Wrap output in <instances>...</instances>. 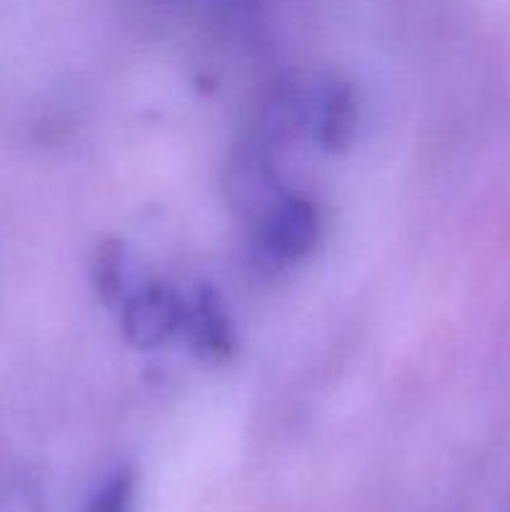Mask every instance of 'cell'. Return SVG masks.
<instances>
[{"label":"cell","mask_w":510,"mask_h":512,"mask_svg":"<svg viewBox=\"0 0 510 512\" xmlns=\"http://www.w3.org/2000/svg\"><path fill=\"white\" fill-rule=\"evenodd\" d=\"M320 240L318 208L303 195L283 193L258 218V248L270 263L295 265Z\"/></svg>","instance_id":"6da1fadb"},{"label":"cell","mask_w":510,"mask_h":512,"mask_svg":"<svg viewBox=\"0 0 510 512\" xmlns=\"http://www.w3.org/2000/svg\"><path fill=\"white\" fill-rule=\"evenodd\" d=\"M183 295L163 280L138 285L120 303L123 338L138 350H155L180 335Z\"/></svg>","instance_id":"7a4b0ae2"},{"label":"cell","mask_w":510,"mask_h":512,"mask_svg":"<svg viewBox=\"0 0 510 512\" xmlns=\"http://www.w3.org/2000/svg\"><path fill=\"white\" fill-rule=\"evenodd\" d=\"M180 335L198 358L208 363H225L235 355L238 338L230 310L213 285H195L183 295V318Z\"/></svg>","instance_id":"3957f363"},{"label":"cell","mask_w":510,"mask_h":512,"mask_svg":"<svg viewBox=\"0 0 510 512\" xmlns=\"http://www.w3.org/2000/svg\"><path fill=\"white\" fill-rule=\"evenodd\" d=\"M303 120L323 150L340 153L348 148L358 130V98L348 80L340 75L318 80L303 103Z\"/></svg>","instance_id":"277c9868"},{"label":"cell","mask_w":510,"mask_h":512,"mask_svg":"<svg viewBox=\"0 0 510 512\" xmlns=\"http://www.w3.org/2000/svg\"><path fill=\"white\" fill-rule=\"evenodd\" d=\"M90 280H93V293L98 295L100 303L120 305L128 298L133 290L130 288V263L128 250L120 240H100L90 260Z\"/></svg>","instance_id":"5b68a950"},{"label":"cell","mask_w":510,"mask_h":512,"mask_svg":"<svg viewBox=\"0 0 510 512\" xmlns=\"http://www.w3.org/2000/svg\"><path fill=\"white\" fill-rule=\"evenodd\" d=\"M133 490V473L128 468L113 470L88 500L85 512H133Z\"/></svg>","instance_id":"8992f818"}]
</instances>
